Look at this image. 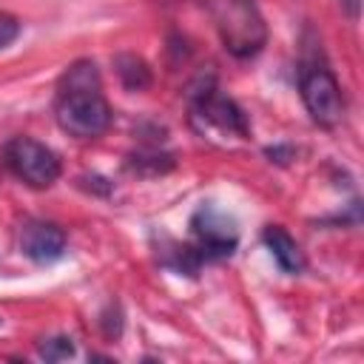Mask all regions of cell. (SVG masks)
I'll return each instance as SVG.
<instances>
[{
  "mask_svg": "<svg viewBox=\"0 0 364 364\" xmlns=\"http://www.w3.org/2000/svg\"><path fill=\"white\" fill-rule=\"evenodd\" d=\"M20 250L37 264H51L65 253V233L54 222L28 219L20 228Z\"/></svg>",
  "mask_w": 364,
  "mask_h": 364,
  "instance_id": "cell-7",
  "label": "cell"
},
{
  "mask_svg": "<svg viewBox=\"0 0 364 364\" xmlns=\"http://www.w3.org/2000/svg\"><path fill=\"white\" fill-rule=\"evenodd\" d=\"M117 74L128 91H142L151 85V68L136 54H119L117 57Z\"/></svg>",
  "mask_w": 364,
  "mask_h": 364,
  "instance_id": "cell-9",
  "label": "cell"
},
{
  "mask_svg": "<svg viewBox=\"0 0 364 364\" xmlns=\"http://www.w3.org/2000/svg\"><path fill=\"white\" fill-rule=\"evenodd\" d=\"M111 105L94 60H74L54 85V119L77 139H97L111 125Z\"/></svg>",
  "mask_w": 364,
  "mask_h": 364,
  "instance_id": "cell-1",
  "label": "cell"
},
{
  "mask_svg": "<svg viewBox=\"0 0 364 364\" xmlns=\"http://www.w3.org/2000/svg\"><path fill=\"white\" fill-rule=\"evenodd\" d=\"M299 94L301 102L307 108V114L313 117V122L333 128L344 119V94L341 85L336 80V74L327 68V63L318 60H307L299 71Z\"/></svg>",
  "mask_w": 364,
  "mask_h": 364,
  "instance_id": "cell-4",
  "label": "cell"
},
{
  "mask_svg": "<svg viewBox=\"0 0 364 364\" xmlns=\"http://www.w3.org/2000/svg\"><path fill=\"white\" fill-rule=\"evenodd\" d=\"M208 14L228 54L247 60L267 43V26L256 0H208Z\"/></svg>",
  "mask_w": 364,
  "mask_h": 364,
  "instance_id": "cell-2",
  "label": "cell"
},
{
  "mask_svg": "<svg viewBox=\"0 0 364 364\" xmlns=\"http://www.w3.org/2000/svg\"><path fill=\"white\" fill-rule=\"evenodd\" d=\"M191 233H193V247L199 250V256L205 262L230 256L236 242H239L236 222L228 213H222L219 208H213V205H202L191 216Z\"/></svg>",
  "mask_w": 364,
  "mask_h": 364,
  "instance_id": "cell-6",
  "label": "cell"
},
{
  "mask_svg": "<svg viewBox=\"0 0 364 364\" xmlns=\"http://www.w3.org/2000/svg\"><path fill=\"white\" fill-rule=\"evenodd\" d=\"M262 242L284 273H301L304 270V250L282 225H267L262 230Z\"/></svg>",
  "mask_w": 364,
  "mask_h": 364,
  "instance_id": "cell-8",
  "label": "cell"
},
{
  "mask_svg": "<svg viewBox=\"0 0 364 364\" xmlns=\"http://www.w3.org/2000/svg\"><path fill=\"white\" fill-rule=\"evenodd\" d=\"M40 355L46 361H63V358H71L74 355V344H71V338L57 336V338H48V341L40 344Z\"/></svg>",
  "mask_w": 364,
  "mask_h": 364,
  "instance_id": "cell-10",
  "label": "cell"
},
{
  "mask_svg": "<svg viewBox=\"0 0 364 364\" xmlns=\"http://www.w3.org/2000/svg\"><path fill=\"white\" fill-rule=\"evenodd\" d=\"M20 20L14 17V14H9V11H0V51L3 48H9L17 37H20Z\"/></svg>",
  "mask_w": 364,
  "mask_h": 364,
  "instance_id": "cell-11",
  "label": "cell"
},
{
  "mask_svg": "<svg viewBox=\"0 0 364 364\" xmlns=\"http://www.w3.org/2000/svg\"><path fill=\"white\" fill-rule=\"evenodd\" d=\"M9 171L28 188H51L60 179V156L34 136H14L3 148Z\"/></svg>",
  "mask_w": 364,
  "mask_h": 364,
  "instance_id": "cell-5",
  "label": "cell"
},
{
  "mask_svg": "<svg viewBox=\"0 0 364 364\" xmlns=\"http://www.w3.org/2000/svg\"><path fill=\"white\" fill-rule=\"evenodd\" d=\"M191 119L202 134H216L225 139H247L250 136V122H247L245 111L210 82H205L202 88L193 91Z\"/></svg>",
  "mask_w": 364,
  "mask_h": 364,
  "instance_id": "cell-3",
  "label": "cell"
}]
</instances>
